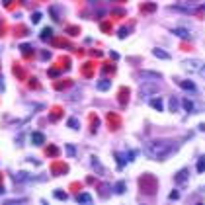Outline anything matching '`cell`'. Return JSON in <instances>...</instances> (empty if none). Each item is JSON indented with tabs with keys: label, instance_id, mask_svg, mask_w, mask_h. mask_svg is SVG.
I'll return each instance as SVG.
<instances>
[{
	"label": "cell",
	"instance_id": "27",
	"mask_svg": "<svg viewBox=\"0 0 205 205\" xmlns=\"http://www.w3.org/2000/svg\"><path fill=\"white\" fill-rule=\"evenodd\" d=\"M199 131H205V123H201V125H199Z\"/></svg>",
	"mask_w": 205,
	"mask_h": 205
},
{
	"label": "cell",
	"instance_id": "9",
	"mask_svg": "<svg viewBox=\"0 0 205 205\" xmlns=\"http://www.w3.org/2000/svg\"><path fill=\"white\" fill-rule=\"evenodd\" d=\"M150 106L156 109V112H162V100L160 98H154V100H150Z\"/></svg>",
	"mask_w": 205,
	"mask_h": 205
},
{
	"label": "cell",
	"instance_id": "1",
	"mask_svg": "<svg viewBox=\"0 0 205 205\" xmlns=\"http://www.w3.org/2000/svg\"><path fill=\"white\" fill-rule=\"evenodd\" d=\"M144 154L152 160H164L168 154H172L176 150V144L172 141H150L144 144Z\"/></svg>",
	"mask_w": 205,
	"mask_h": 205
},
{
	"label": "cell",
	"instance_id": "18",
	"mask_svg": "<svg viewBox=\"0 0 205 205\" xmlns=\"http://www.w3.org/2000/svg\"><path fill=\"white\" fill-rule=\"evenodd\" d=\"M184 106H186V112H193V104H191L190 100H186V102H184Z\"/></svg>",
	"mask_w": 205,
	"mask_h": 205
},
{
	"label": "cell",
	"instance_id": "21",
	"mask_svg": "<svg viewBox=\"0 0 205 205\" xmlns=\"http://www.w3.org/2000/svg\"><path fill=\"white\" fill-rule=\"evenodd\" d=\"M53 196H55L57 199H66V193H63V191H55Z\"/></svg>",
	"mask_w": 205,
	"mask_h": 205
},
{
	"label": "cell",
	"instance_id": "3",
	"mask_svg": "<svg viewBox=\"0 0 205 205\" xmlns=\"http://www.w3.org/2000/svg\"><path fill=\"white\" fill-rule=\"evenodd\" d=\"M156 90H158V84H144L143 88H141V94H149V92H156Z\"/></svg>",
	"mask_w": 205,
	"mask_h": 205
},
{
	"label": "cell",
	"instance_id": "5",
	"mask_svg": "<svg viewBox=\"0 0 205 205\" xmlns=\"http://www.w3.org/2000/svg\"><path fill=\"white\" fill-rule=\"evenodd\" d=\"M152 55L158 57V59H164V61H168V59H170V53L162 51V49H152Z\"/></svg>",
	"mask_w": 205,
	"mask_h": 205
},
{
	"label": "cell",
	"instance_id": "12",
	"mask_svg": "<svg viewBox=\"0 0 205 205\" xmlns=\"http://www.w3.org/2000/svg\"><path fill=\"white\" fill-rule=\"evenodd\" d=\"M92 166L96 168V170H98V172L102 174V176H104V174H106V170H104V168L100 166V162H98V158H96V156H92Z\"/></svg>",
	"mask_w": 205,
	"mask_h": 205
},
{
	"label": "cell",
	"instance_id": "28",
	"mask_svg": "<svg viewBox=\"0 0 205 205\" xmlns=\"http://www.w3.org/2000/svg\"><path fill=\"white\" fill-rule=\"evenodd\" d=\"M2 193H4V187H0V196H2Z\"/></svg>",
	"mask_w": 205,
	"mask_h": 205
},
{
	"label": "cell",
	"instance_id": "13",
	"mask_svg": "<svg viewBox=\"0 0 205 205\" xmlns=\"http://www.w3.org/2000/svg\"><path fill=\"white\" fill-rule=\"evenodd\" d=\"M109 86H112L109 80H100L98 82V90H109Z\"/></svg>",
	"mask_w": 205,
	"mask_h": 205
},
{
	"label": "cell",
	"instance_id": "19",
	"mask_svg": "<svg viewBox=\"0 0 205 205\" xmlns=\"http://www.w3.org/2000/svg\"><path fill=\"white\" fill-rule=\"evenodd\" d=\"M117 37H127V28H121V29H119V31H117Z\"/></svg>",
	"mask_w": 205,
	"mask_h": 205
},
{
	"label": "cell",
	"instance_id": "2",
	"mask_svg": "<svg viewBox=\"0 0 205 205\" xmlns=\"http://www.w3.org/2000/svg\"><path fill=\"white\" fill-rule=\"evenodd\" d=\"M201 65H203V63H201V61H196V59H186V61L182 63V66L187 70V72H197V70L201 69Z\"/></svg>",
	"mask_w": 205,
	"mask_h": 205
},
{
	"label": "cell",
	"instance_id": "23",
	"mask_svg": "<svg viewBox=\"0 0 205 205\" xmlns=\"http://www.w3.org/2000/svg\"><path fill=\"white\" fill-rule=\"evenodd\" d=\"M66 152H69V154H70V156H72V154H74V152H76V150H74V147H70V144H69V147H66Z\"/></svg>",
	"mask_w": 205,
	"mask_h": 205
},
{
	"label": "cell",
	"instance_id": "15",
	"mask_svg": "<svg viewBox=\"0 0 205 205\" xmlns=\"http://www.w3.org/2000/svg\"><path fill=\"white\" fill-rule=\"evenodd\" d=\"M170 112H178V100L174 96L170 98Z\"/></svg>",
	"mask_w": 205,
	"mask_h": 205
},
{
	"label": "cell",
	"instance_id": "14",
	"mask_svg": "<svg viewBox=\"0 0 205 205\" xmlns=\"http://www.w3.org/2000/svg\"><path fill=\"white\" fill-rule=\"evenodd\" d=\"M78 201L80 203H90V201H92V196H90V193H80Z\"/></svg>",
	"mask_w": 205,
	"mask_h": 205
},
{
	"label": "cell",
	"instance_id": "26",
	"mask_svg": "<svg viewBox=\"0 0 205 205\" xmlns=\"http://www.w3.org/2000/svg\"><path fill=\"white\" fill-rule=\"evenodd\" d=\"M49 57H51V55H49V53H47V51H45V53H41V59H45V61H47V59H49Z\"/></svg>",
	"mask_w": 205,
	"mask_h": 205
},
{
	"label": "cell",
	"instance_id": "8",
	"mask_svg": "<svg viewBox=\"0 0 205 205\" xmlns=\"http://www.w3.org/2000/svg\"><path fill=\"white\" fill-rule=\"evenodd\" d=\"M141 78H162V76L158 74V72H149V70H144V72H141Z\"/></svg>",
	"mask_w": 205,
	"mask_h": 205
},
{
	"label": "cell",
	"instance_id": "17",
	"mask_svg": "<svg viewBox=\"0 0 205 205\" xmlns=\"http://www.w3.org/2000/svg\"><path fill=\"white\" fill-rule=\"evenodd\" d=\"M137 154H139V150H129V154H127L129 158H127V160H135V158H137Z\"/></svg>",
	"mask_w": 205,
	"mask_h": 205
},
{
	"label": "cell",
	"instance_id": "11",
	"mask_svg": "<svg viewBox=\"0 0 205 205\" xmlns=\"http://www.w3.org/2000/svg\"><path fill=\"white\" fill-rule=\"evenodd\" d=\"M113 191H115V193H125V182H117L115 186H113Z\"/></svg>",
	"mask_w": 205,
	"mask_h": 205
},
{
	"label": "cell",
	"instance_id": "16",
	"mask_svg": "<svg viewBox=\"0 0 205 205\" xmlns=\"http://www.w3.org/2000/svg\"><path fill=\"white\" fill-rule=\"evenodd\" d=\"M69 127H70V129H78V119L70 117V119H69Z\"/></svg>",
	"mask_w": 205,
	"mask_h": 205
},
{
	"label": "cell",
	"instance_id": "10",
	"mask_svg": "<svg viewBox=\"0 0 205 205\" xmlns=\"http://www.w3.org/2000/svg\"><path fill=\"white\" fill-rule=\"evenodd\" d=\"M186 180H187V170L184 168L182 172H178V176H176V182L180 184V182H186Z\"/></svg>",
	"mask_w": 205,
	"mask_h": 205
},
{
	"label": "cell",
	"instance_id": "20",
	"mask_svg": "<svg viewBox=\"0 0 205 205\" xmlns=\"http://www.w3.org/2000/svg\"><path fill=\"white\" fill-rule=\"evenodd\" d=\"M41 18H43V16L39 14V12H35V14L31 16V22H33V23H37V22H39V20H41Z\"/></svg>",
	"mask_w": 205,
	"mask_h": 205
},
{
	"label": "cell",
	"instance_id": "25",
	"mask_svg": "<svg viewBox=\"0 0 205 205\" xmlns=\"http://www.w3.org/2000/svg\"><path fill=\"white\" fill-rule=\"evenodd\" d=\"M199 74L205 78V65H201V69H199Z\"/></svg>",
	"mask_w": 205,
	"mask_h": 205
},
{
	"label": "cell",
	"instance_id": "4",
	"mask_svg": "<svg viewBox=\"0 0 205 205\" xmlns=\"http://www.w3.org/2000/svg\"><path fill=\"white\" fill-rule=\"evenodd\" d=\"M178 84H180L184 90H190V92H193V90H196V84L190 82V80H178Z\"/></svg>",
	"mask_w": 205,
	"mask_h": 205
},
{
	"label": "cell",
	"instance_id": "6",
	"mask_svg": "<svg viewBox=\"0 0 205 205\" xmlns=\"http://www.w3.org/2000/svg\"><path fill=\"white\" fill-rule=\"evenodd\" d=\"M31 141L33 144H43V141H45V137H43V133H39V131H35L31 135Z\"/></svg>",
	"mask_w": 205,
	"mask_h": 205
},
{
	"label": "cell",
	"instance_id": "7",
	"mask_svg": "<svg viewBox=\"0 0 205 205\" xmlns=\"http://www.w3.org/2000/svg\"><path fill=\"white\" fill-rule=\"evenodd\" d=\"M172 33H174V35H180V37L190 39V31H187V29H184V28H176V29H172Z\"/></svg>",
	"mask_w": 205,
	"mask_h": 205
},
{
	"label": "cell",
	"instance_id": "22",
	"mask_svg": "<svg viewBox=\"0 0 205 205\" xmlns=\"http://www.w3.org/2000/svg\"><path fill=\"white\" fill-rule=\"evenodd\" d=\"M49 37H51V29L45 28V29H43V39H49Z\"/></svg>",
	"mask_w": 205,
	"mask_h": 205
},
{
	"label": "cell",
	"instance_id": "24",
	"mask_svg": "<svg viewBox=\"0 0 205 205\" xmlns=\"http://www.w3.org/2000/svg\"><path fill=\"white\" fill-rule=\"evenodd\" d=\"M178 197H180V191H172L170 193V199H178Z\"/></svg>",
	"mask_w": 205,
	"mask_h": 205
}]
</instances>
